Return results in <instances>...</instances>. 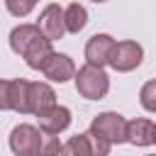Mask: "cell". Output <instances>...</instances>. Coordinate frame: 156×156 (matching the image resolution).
<instances>
[{"label":"cell","instance_id":"13","mask_svg":"<svg viewBox=\"0 0 156 156\" xmlns=\"http://www.w3.org/2000/svg\"><path fill=\"white\" fill-rule=\"evenodd\" d=\"M27 85H29V80H24V78L7 80V107L20 115H27Z\"/></svg>","mask_w":156,"mask_h":156},{"label":"cell","instance_id":"11","mask_svg":"<svg viewBox=\"0 0 156 156\" xmlns=\"http://www.w3.org/2000/svg\"><path fill=\"white\" fill-rule=\"evenodd\" d=\"M124 141L134 146H151L156 141V127L151 119H132L124 129Z\"/></svg>","mask_w":156,"mask_h":156},{"label":"cell","instance_id":"14","mask_svg":"<svg viewBox=\"0 0 156 156\" xmlns=\"http://www.w3.org/2000/svg\"><path fill=\"white\" fill-rule=\"evenodd\" d=\"M85 24H88V12H85V7L78 5V2H71V5L63 10V27H66V32L78 34Z\"/></svg>","mask_w":156,"mask_h":156},{"label":"cell","instance_id":"4","mask_svg":"<svg viewBox=\"0 0 156 156\" xmlns=\"http://www.w3.org/2000/svg\"><path fill=\"white\" fill-rule=\"evenodd\" d=\"M110 144L98 139L95 134H76L66 144H61V156H107Z\"/></svg>","mask_w":156,"mask_h":156},{"label":"cell","instance_id":"15","mask_svg":"<svg viewBox=\"0 0 156 156\" xmlns=\"http://www.w3.org/2000/svg\"><path fill=\"white\" fill-rule=\"evenodd\" d=\"M39 156H61V141H58V136L44 134L41 136V146H39Z\"/></svg>","mask_w":156,"mask_h":156},{"label":"cell","instance_id":"16","mask_svg":"<svg viewBox=\"0 0 156 156\" xmlns=\"http://www.w3.org/2000/svg\"><path fill=\"white\" fill-rule=\"evenodd\" d=\"M141 105H144L149 112L156 110V83H154V80H149V83L141 88Z\"/></svg>","mask_w":156,"mask_h":156},{"label":"cell","instance_id":"17","mask_svg":"<svg viewBox=\"0 0 156 156\" xmlns=\"http://www.w3.org/2000/svg\"><path fill=\"white\" fill-rule=\"evenodd\" d=\"M5 5H7V10H10L12 15H17V17H22V15H27V12H32V10H34V2H32V0H24V2L7 0Z\"/></svg>","mask_w":156,"mask_h":156},{"label":"cell","instance_id":"12","mask_svg":"<svg viewBox=\"0 0 156 156\" xmlns=\"http://www.w3.org/2000/svg\"><path fill=\"white\" fill-rule=\"evenodd\" d=\"M68 124H71V110H68V107L54 105L51 110H46L44 115H39V129H41L44 134L56 136V134L63 132Z\"/></svg>","mask_w":156,"mask_h":156},{"label":"cell","instance_id":"10","mask_svg":"<svg viewBox=\"0 0 156 156\" xmlns=\"http://www.w3.org/2000/svg\"><path fill=\"white\" fill-rule=\"evenodd\" d=\"M41 73L49 80H54V83H66V80H71L76 76V66H73V61L66 54H56L54 51L46 58V63L41 66Z\"/></svg>","mask_w":156,"mask_h":156},{"label":"cell","instance_id":"2","mask_svg":"<svg viewBox=\"0 0 156 156\" xmlns=\"http://www.w3.org/2000/svg\"><path fill=\"white\" fill-rule=\"evenodd\" d=\"M76 90L85 98V100H100L107 95L110 90V78L102 68H93V66H83L76 71Z\"/></svg>","mask_w":156,"mask_h":156},{"label":"cell","instance_id":"18","mask_svg":"<svg viewBox=\"0 0 156 156\" xmlns=\"http://www.w3.org/2000/svg\"><path fill=\"white\" fill-rule=\"evenodd\" d=\"M0 110H10L7 107V80H0Z\"/></svg>","mask_w":156,"mask_h":156},{"label":"cell","instance_id":"7","mask_svg":"<svg viewBox=\"0 0 156 156\" xmlns=\"http://www.w3.org/2000/svg\"><path fill=\"white\" fill-rule=\"evenodd\" d=\"M56 105V93L46 83H29L27 85V115H44Z\"/></svg>","mask_w":156,"mask_h":156},{"label":"cell","instance_id":"5","mask_svg":"<svg viewBox=\"0 0 156 156\" xmlns=\"http://www.w3.org/2000/svg\"><path fill=\"white\" fill-rule=\"evenodd\" d=\"M41 146V134L32 124H17L10 132V149L17 156H39Z\"/></svg>","mask_w":156,"mask_h":156},{"label":"cell","instance_id":"8","mask_svg":"<svg viewBox=\"0 0 156 156\" xmlns=\"http://www.w3.org/2000/svg\"><path fill=\"white\" fill-rule=\"evenodd\" d=\"M39 32L44 34L46 41H54V39H61L66 34V27H63V10L56 5V2H49L41 15H39Z\"/></svg>","mask_w":156,"mask_h":156},{"label":"cell","instance_id":"19","mask_svg":"<svg viewBox=\"0 0 156 156\" xmlns=\"http://www.w3.org/2000/svg\"><path fill=\"white\" fill-rule=\"evenodd\" d=\"M146 156H154V154H146Z\"/></svg>","mask_w":156,"mask_h":156},{"label":"cell","instance_id":"9","mask_svg":"<svg viewBox=\"0 0 156 156\" xmlns=\"http://www.w3.org/2000/svg\"><path fill=\"white\" fill-rule=\"evenodd\" d=\"M112 46H115V39L110 34H93L88 39V44H85V61H88V66L102 68L110 61Z\"/></svg>","mask_w":156,"mask_h":156},{"label":"cell","instance_id":"1","mask_svg":"<svg viewBox=\"0 0 156 156\" xmlns=\"http://www.w3.org/2000/svg\"><path fill=\"white\" fill-rule=\"evenodd\" d=\"M10 46L15 54H20L29 68L41 71V66L46 63V58L54 54L51 41L44 39V34L39 32L37 24H20L10 32Z\"/></svg>","mask_w":156,"mask_h":156},{"label":"cell","instance_id":"3","mask_svg":"<svg viewBox=\"0 0 156 156\" xmlns=\"http://www.w3.org/2000/svg\"><path fill=\"white\" fill-rule=\"evenodd\" d=\"M124 129H127V122L122 115L117 112H102L93 119L90 124V134H95L98 139L107 141L110 146L112 144H122L124 141Z\"/></svg>","mask_w":156,"mask_h":156},{"label":"cell","instance_id":"6","mask_svg":"<svg viewBox=\"0 0 156 156\" xmlns=\"http://www.w3.org/2000/svg\"><path fill=\"white\" fill-rule=\"evenodd\" d=\"M141 56H144V51H141V46L136 44V41H117L115 46H112V54H110V66L115 68V71H119V73H127V71H134L139 63H141Z\"/></svg>","mask_w":156,"mask_h":156}]
</instances>
